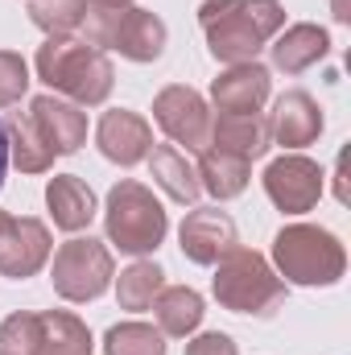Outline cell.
Segmentation results:
<instances>
[{"mask_svg":"<svg viewBox=\"0 0 351 355\" xmlns=\"http://www.w3.org/2000/svg\"><path fill=\"white\" fill-rule=\"evenodd\" d=\"M37 79L83 107H95L112 95L116 71L103 50L79 37H46V46L37 50Z\"/></svg>","mask_w":351,"mask_h":355,"instance_id":"obj_1","label":"cell"},{"mask_svg":"<svg viewBox=\"0 0 351 355\" xmlns=\"http://www.w3.org/2000/svg\"><path fill=\"white\" fill-rule=\"evenodd\" d=\"M103 227H108V240L128 252V257H145L153 252L166 232H170V219L162 211V202L153 198L149 186L124 178L108 190V211H103Z\"/></svg>","mask_w":351,"mask_h":355,"instance_id":"obj_2","label":"cell"},{"mask_svg":"<svg viewBox=\"0 0 351 355\" xmlns=\"http://www.w3.org/2000/svg\"><path fill=\"white\" fill-rule=\"evenodd\" d=\"M273 261L293 285H335L348 268V252L327 227L289 223L273 240Z\"/></svg>","mask_w":351,"mask_h":355,"instance_id":"obj_3","label":"cell"},{"mask_svg":"<svg viewBox=\"0 0 351 355\" xmlns=\"http://www.w3.org/2000/svg\"><path fill=\"white\" fill-rule=\"evenodd\" d=\"M211 285H215L219 306H228V310H236V314L268 318V314L285 302V281L273 272V265L264 261L261 252L240 248V244L219 261Z\"/></svg>","mask_w":351,"mask_h":355,"instance_id":"obj_4","label":"cell"},{"mask_svg":"<svg viewBox=\"0 0 351 355\" xmlns=\"http://www.w3.org/2000/svg\"><path fill=\"white\" fill-rule=\"evenodd\" d=\"M198 25L207 33V50L215 62H228V67L257 62V54L264 50V37L252 25L244 0H203Z\"/></svg>","mask_w":351,"mask_h":355,"instance_id":"obj_5","label":"cell"},{"mask_svg":"<svg viewBox=\"0 0 351 355\" xmlns=\"http://www.w3.org/2000/svg\"><path fill=\"white\" fill-rule=\"evenodd\" d=\"M54 293L67 302H95L108 281H112V252L99 240H67L54 252V268H50Z\"/></svg>","mask_w":351,"mask_h":355,"instance_id":"obj_6","label":"cell"},{"mask_svg":"<svg viewBox=\"0 0 351 355\" xmlns=\"http://www.w3.org/2000/svg\"><path fill=\"white\" fill-rule=\"evenodd\" d=\"M153 120L174 145H186V153H203L211 141V112H207V99L194 87L174 83V87L157 91Z\"/></svg>","mask_w":351,"mask_h":355,"instance_id":"obj_7","label":"cell"},{"mask_svg":"<svg viewBox=\"0 0 351 355\" xmlns=\"http://www.w3.org/2000/svg\"><path fill=\"white\" fill-rule=\"evenodd\" d=\"M264 194L285 215L314 211L318 198H323V170H318V162H310L302 153H285V157L268 162V170H264Z\"/></svg>","mask_w":351,"mask_h":355,"instance_id":"obj_8","label":"cell"},{"mask_svg":"<svg viewBox=\"0 0 351 355\" xmlns=\"http://www.w3.org/2000/svg\"><path fill=\"white\" fill-rule=\"evenodd\" d=\"M50 261V232L42 219H29V215H8L0 211V272L21 281V277H33L37 268Z\"/></svg>","mask_w":351,"mask_h":355,"instance_id":"obj_9","label":"cell"},{"mask_svg":"<svg viewBox=\"0 0 351 355\" xmlns=\"http://www.w3.org/2000/svg\"><path fill=\"white\" fill-rule=\"evenodd\" d=\"M178 244H182V257L194 261V265H219L240 240H236V219L219 207H198L182 219L178 227Z\"/></svg>","mask_w":351,"mask_h":355,"instance_id":"obj_10","label":"cell"},{"mask_svg":"<svg viewBox=\"0 0 351 355\" xmlns=\"http://www.w3.org/2000/svg\"><path fill=\"white\" fill-rule=\"evenodd\" d=\"M95 145H99V153H103L108 162H116V166H137V162H145L149 149H153V128H149L145 116L116 107V112H103V116H99Z\"/></svg>","mask_w":351,"mask_h":355,"instance_id":"obj_11","label":"cell"},{"mask_svg":"<svg viewBox=\"0 0 351 355\" xmlns=\"http://www.w3.org/2000/svg\"><path fill=\"white\" fill-rule=\"evenodd\" d=\"M25 116L37 124V132L46 137V145L54 149V157H67V153H75L87 141V116L75 103H67V99L37 95Z\"/></svg>","mask_w":351,"mask_h":355,"instance_id":"obj_12","label":"cell"},{"mask_svg":"<svg viewBox=\"0 0 351 355\" xmlns=\"http://www.w3.org/2000/svg\"><path fill=\"white\" fill-rule=\"evenodd\" d=\"M323 132V107L306 95V91H285L277 103H273V116H268V137L285 149H302L310 141H318Z\"/></svg>","mask_w":351,"mask_h":355,"instance_id":"obj_13","label":"cell"},{"mask_svg":"<svg viewBox=\"0 0 351 355\" xmlns=\"http://www.w3.org/2000/svg\"><path fill=\"white\" fill-rule=\"evenodd\" d=\"M268 71L257 62H240V67H228L215 83H211V99L219 112H232V116H252L261 112L264 99H268Z\"/></svg>","mask_w":351,"mask_h":355,"instance_id":"obj_14","label":"cell"},{"mask_svg":"<svg viewBox=\"0 0 351 355\" xmlns=\"http://www.w3.org/2000/svg\"><path fill=\"white\" fill-rule=\"evenodd\" d=\"M108 50H120V58H128V62H157L166 54V21L149 8L128 4L120 12V25H116Z\"/></svg>","mask_w":351,"mask_h":355,"instance_id":"obj_15","label":"cell"},{"mask_svg":"<svg viewBox=\"0 0 351 355\" xmlns=\"http://www.w3.org/2000/svg\"><path fill=\"white\" fill-rule=\"evenodd\" d=\"M207 145H215V149H223V153H236V157H244V162H257L268 153V145H273V137H268V120L264 116H232V112H219L215 120H211V141Z\"/></svg>","mask_w":351,"mask_h":355,"instance_id":"obj_16","label":"cell"},{"mask_svg":"<svg viewBox=\"0 0 351 355\" xmlns=\"http://www.w3.org/2000/svg\"><path fill=\"white\" fill-rule=\"evenodd\" d=\"M268 50H273V67H277V71L302 75V71H310L314 62H323V58L331 54V37H327V29L302 21V25H289Z\"/></svg>","mask_w":351,"mask_h":355,"instance_id":"obj_17","label":"cell"},{"mask_svg":"<svg viewBox=\"0 0 351 355\" xmlns=\"http://www.w3.org/2000/svg\"><path fill=\"white\" fill-rule=\"evenodd\" d=\"M46 207L54 215V227L62 232H83L91 219H95V194L83 178L75 174H58L50 178L46 186Z\"/></svg>","mask_w":351,"mask_h":355,"instance_id":"obj_18","label":"cell"},{"mask_svg":"<svg viewBox=\"0 0 351 355\" xmlns=\"http://www.w3.org/2000/svg\"><path fill=\"white\" fill-rule=\"evenodd\" d=\"M194 170H198V186L223 202V198H236V194H244V190H248L252 162H244V157H236V153H223V149L207 145Z\"/></svg>","mask_w":351,"mask_h":355,"instance_id":"obj_19","label":"cell"},{"mask_svg":"<svg viewBox=\"0 0 351 355\" xmlns=\"http://www.w3.org/2000/svg\"><path fill=\"white\" fill-rule=\"evenodd\" d=\"M149 174H153V182H157L174 202H194V198L203 194L198 170L186 162V153H182L178 145H157V149H149Z\"/></svg>","mask_w":351,"mask_h":355,"instance_id":"obj_20","label":"cell"},{"mask_svg":"<svg viewBox=\"0 0 351 355\" xmlns=\"http://www.w3.org/2000/svg\"><path fill=\"white\" fill-rule=\"evenodd\" d=\"M149 310L157 314V331L174 335V339H186L203 322V297L190 285H162V293L153 297Z\"/></svg>","mask_w":351,"mask_h":355,"instance_id":"obj_21","label":"cell"},{"mask_svg":"<svg viewBox=\"0 0 351 355\" xmlns=\"http://www.w3.org/2000/svg\"><path fill=\"white\" fill-rule=\"evenodd\" d=\"M33 355H91V331L67 310L42 314V343Z\"/></svg>","mask_w":351,"mask_h":355,"instance_id":"obj_22","label":"cell"},{"mask_svg":"<svg viewBox=\"0 0 351 355\" xmlns=\"http://www.w3.org/2000/svg\"><path fill=\"white\" fill-rule=\"evenodd\" d=\"M8 162H17L21 174H46L54 166V149L46 145V137L29 116H17L8 124Z\"/></svg>","mask_w":351,"mask_h":355,"instance_id":"obj_23","label":"cell"},{"mask_svg":"<svg viewBox=\"0 0 351 355\" xmlns=\"http://www.w3.org/2000/svg\"><path fill=\"white\" fill-rule=\"evenodd\" d=\"M162 285H166V272L162 268L153 265V261H137V265H128L120 272L116 302H120V310H149L153 297L162 293Z\"/></svg>","mask_w":351,"mask_h":355,"instance_id":"obj_24","label":"cell"},{"mask_svg":"<svg viewBox=\"0 0 351 355\" xmlns=\"http://www.w3.org/2000/svg\"><path fill=\"white\" fill-rule=\"evenodd\" d=\"M87 17V0H29V21L50 37H75Z\"/></svg>","mask_w":351,"mask_h":355,"instance_id":"obj_25","label":"cell"},{"mask_svg":"<svg viewBox=\"0 0 351 355\" xmlns=\"http://www.w3.org/2000/svg\"><path fill=\"white\" fill-rule=\"evenodd\" d=\"M103 355H166V335L145 322H120L103 335Z\"/></svg>","mask_w":351,"mask_h":355,"instance_id":"obj_26","label":"cell"},{"mask_svg":"<svg viewBox=\"0 0 351 355\" xmlns=\"http://www.w3.org/2000/svg\"><path fill=\"white\" fill-rule=\"evenodd\" d=\"M42 343V314L17 310L0 322V355H33Z\"/></svg>","mask_w":351,"mask_h":355,"instance_id":"obj_27","label":"cell"},{"mask_svg":"<svg viewBox=\"0 0 351 355\" xmlns=\"http://www.w3.org/2000/svg\"><path fill=\"white\" fill-rule=\"evenodd\" d=\"M29 91V67L21 54L0 50V107H12L21 95Z\"/></svg>","mask_w":351,"mask_h":355,"instance_id":"obj_28","label":"cell"},{"mask_svg":"<svg viewBox=\"0 0 351 355\" xmlns=\"http://www.w3.org/2000/svg\"><path fill=\"white\" fill-rule=\"evenodd\" d=\"M244 8H248V17H252V25L261 29V37H277V29L285 25V8L277 4V0H244Z\"/></svg>","mask_w":351,"mask_h":355,"instance_id":"obj_29","label":"cell"},{"mask_svg":"<svg viewBox=\"0 0 351 355\" xmlns=\"http://www.w3.org/2000/svg\"><path fill=\"white\" fill-rule=\"evenodd\" d=\"M186 355H236V343L223 331H207V335H198V339L186 343Z\"/></svg>","mask_w":351,"mask_h":355,"instance_id":"obj_30","label":"cell"},{"mask_svg":"<svg viewBox=\"0 0 351 355\" xmlns=\"http://www.w3.org/2000/svg\"><path fill=\"white\" fill-rule=\"evenodd\" d=\"M4 174H8V124L0 120V186H4Z\"/></svg>","mask_w":351,"mask_h":355,"instance_id":"obj_31","label":"cell"},{"mask_svg":"<svg viewBox=\"0 0 351 355\" xmlns=\"http://www.w3.org/2000/svg\"><path fill=\"white\" fill-rule=\"evenodd\" d=\"M87 4H103V8H128L132 0H87Z\"/></svg>","mask_w":351,"mask_h":355,"instance_id":"obj_32","label":"cell"}]
</instances>
